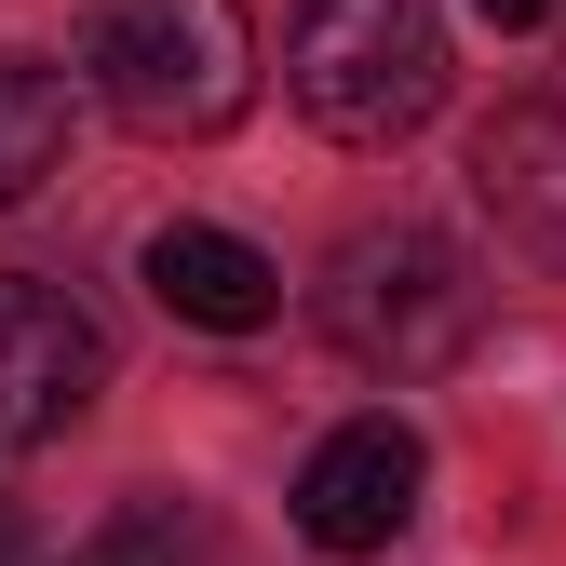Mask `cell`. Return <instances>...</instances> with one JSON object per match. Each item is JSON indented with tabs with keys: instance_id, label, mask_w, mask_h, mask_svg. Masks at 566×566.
Listing matches in <instances>:
<instances>
[{
	"instance_id": "cell-1",
	"label": "cell",
	"mask_w": 566,
	"mask_h": 566,
	"mask_svg": "<svg viewBox=\"0 0 566 566\" xmlns=\"http://www.w3.org/2000/svg\"><path fill=\"white\" fill-rule=\"evenodd\" d=\"M311 324H324L365 378H446L459 350L485 337V270H472L446 230L391 217V230H350V243L324 256Z\"/></svg>"
},
{
	"instance_id": "cell-2",
	"label": "cell",
	"mask_w": 566,
	"mask_h": 566,
	"mask_svg": "<svg viewBox=\"0 0 566 566\" xmlns=\"http://www.w3.org/2000/svg\"><path fill=\"white\" fill-rule=\"evenodd\" d=\"M82 67L95 95L135 122V135H230L256 108V28L243 0H95L82 28Z\"/></svg>"
},
{
	"instance_id": "cell-3",
	"label": "cell",
	"mask_w": 566,
	"mask_h": 566,
	"mask_svg": "<svg viewBox=\"0 0 566 566\" xmlns=\"http://www.w3.org/2000/svg\"><path fill=\"white\" fill-rule=\"evenodd\" d=\"M283 95L337 149H391L446 108V14L432 0H311L283 28Z\"/></svg>"
},
{
	"instance_id": "cell-4",
	"label": "cell",
	"mask_w": 566,
	"mask_h": 566,
	"mask_svg": "<svg viewBox=\"0 0 566 566\" xmlns=\"http://www.w3.org/2000/svg\"><path fill=\"white\" fill-rule=\"evenodd\" d=\"M108 391V324L67 297V283H0V459L54 446L67 418Z\"/></svg>"
},
{
	"instance_id": "cell-5",
	"label": "cell",
	"mask_w": 566,
	"mask_h": 566,
	"mask_svg": "<svg viewBox=\"0 0 566 566\" xmlns=\"http://www.w3.org/2000/svg\"><path fill=\"white\" fill-rule=\"evenodd\" d=\"M418 485H432V459H418L405 418H350L297 459V526H311V553H391L418 526Z\"/></svg>"
},
{
	"instance_id": "cell-6",
	"label": "cell",
	"mask_w": 566,
	"mask_h": 566,
	"mask_svg": "<svg viewBox=\"0 0 566 566\" xmlns=\"http://www.w3.org/2000/svg\"><path fill=\"white\" fill-rule=\"evenodd\" d=\"M472 202L500 217V243H526L539 270H566V95H513L472 135Z\"/></svg>"
},
{
	"instance_id": "cell-7",
	"label": "cell",
	"mask_w": 566,
	"mask_h": 566,
	"mask_svg": "<svg viewBox=\"0 0 566 566\" xmlns=\"http://www.w3.org/2000/svg\"><path fill=\"white\" fill-rule=\"evenodd\" d=\"M149 297H163L176 324H202V337H256V324L283 311V270H270L243 230L176 217V230H149Z\"/></svg>"
},
{
	"instance_id": "cell-8",
	"label": "cell",
	"mask_w": 566,
	"mask_h": 566,
	"mask_svg": "<svg viewBox=\"0 0 566 566\" xmlns=\"http://www.w3.org/2000/svg\"><path fill=\"white\" fill-rule=\"evenodd\" d=\"M67 122H82L67 67H41V54H0V202H41V189L67 176Z\"/></svg>"
},
{
	"instance_id": "cell-9",
	"label": "cell",
	"mask_w": 566,
	"mask_h": 566,
	"mask_svg": "<svg viewBox=\"0 0 566 566\" xmlns=\"http://www.w3.org/2000/svg\"><path fill=\"white\" fill-rule=\"evenodd\" d=\"M67 566H202V513L149 485V500H122V513H108L82 553H67Z\"/></svg>"
},
{
	"instance_id": "cell-10",
	"label": "cell",
	"mask_w": 566,
	"mask_h": 566,
	"mask_svg": "<svg viewBox=\"0 0 566 566\" xmlns=\"http://www.w3.org/2000/svg\"><path fill=\"white\" fill-rule=\"evenodd\" d=\"M472 14H485V28H539L553 0H472Z\"/></svg>"
},
{
	"instance_id": "cell-11",
	"label": "cell",
	"mask_w": 566,
	"mask_h": 566,
	"mask_svg": "<svg viewBox=\"0 0 566 566\" xmlns=\"http://www.w3.org/2000/svg\"><path fill=\"white\" fill-rule=\"evenodd\" d=\"M0 566H28V513L14 500H0Z\"/></svg>"
}]
</instances>
